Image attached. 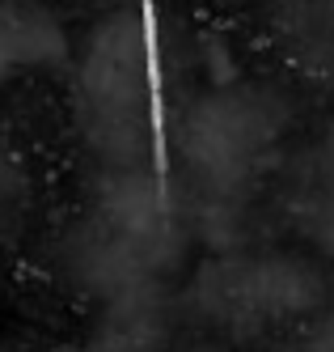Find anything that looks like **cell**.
<instances>
[{
    "instance_id": "2",
    "label": "cell",
    "mask_w": 334,
    "mask_h": 352,
    "mask_svg": "<svg viewBox=\"0 0 334 352\" xmlns=\"http://www.w3.org/2000/svg\"><path fill=\"white\" fill-rule=\"evenodd\" d=\"M169 195L157 174H110L106 195L81 225L72 267L102 297H132L169 255Z\"/></svg>"
},
{
    "instance_id": "5",
    "label": "cell",
    "mask_w": 334,
    "mask_h": 352,
    "mask_svg": "<svg viewBox=\"0 0 334 352\" xmlns=\"http://www.w3.org/2000/svg\"><path fill=\"white\" fill-rule=\"evenodd\" d=\"M64 56V34L43 9L0 5V81Z\"/></svg>"
},
{
    "instance_id": "3",
    "label": "cell",
    "mask_w": 334,
    "mask_h": 352,
    "mask_svg": "<svg viewBox=\"0 0 334 352\" xmlns=\"http://www.w3.org/2000/svg\"><path fill=\"white\" fill-rule=\"evenodd\" d=\"M288 111L271 89H216L187 107L178 123V157L199 187L237 195L284 136Z\"/></svg>"
},
{
    "instance_id": "1",
    "label": "cell",
    "mask_w": 334,
    "mask_h": 352,
    "mask_svg": "<svg viewBox=\"0 0 334 352\" xmlns=\"http://www.w3.org/2000/svg\"><path fill=\"white\" fill-rule=\"evenodd\" d=\"M76 89H81L85 136L110 174H152L144 166L165 144L152 17L123 9L102 21L81 56Z\"/></svg>"
},
{
    "instance_id": "8",
    "label": "cell",
    "mask_w": 334,
    "mask_h": 352,
    "mask_svg": "<svg viewBox=\"0 0 334 352\" xmlns=\"http://www.w3.org/2000/svg\"><path fill=\"white\" fill-rule=\"evenodd\" d=\"M313 179H326V183H334V132L322 140L318 157H313Z\"/></svg>"
},
{
    "instance_id": "4",
    "label": "cell",
    "mask_w": 334,
    "mask_h": 352,
    "mask_svg": "<svg viewBox=\"0 0 334 352\" xmlns=\"http://www.w3.org/2000/svg\"><path fill=\"white\" fill-rule=\"evenodd\" d=\"M326 297V276L300 255H254L216 259L191 285L195 314L228 336L292 322Z\"/></svg>"
},
{
    "instance_id": "6",
    "label": "cell",
    "mask_w": 334,
    "mask_h": 352,
    "mask_svg": "<svg viewBox=\"0 0 334 352\" xmlns=\"http://www.w3.org/2000/svg\"><path fill=\"white\" fill-rule=\"evenodd\" d=\"M305 230H309V238L326 255H334V183H326V179L309 183V195H305Z\"/></svg>"
},
{
    "instance_id": "7",
    "label": "cell",
    "mask_w": 334,
    "mask_h": 352,
    "mask_svg": "<svg viewBox=\"0 0 334 352\" xmlns=\"http://www.w3.org/2000/svg\"><path fill=\"white\" fill-rule=\"evenodd\" d=\"M288 352H334V314L326 322H318L309 336H300Z\"/></svg>"
}]
</instances>
